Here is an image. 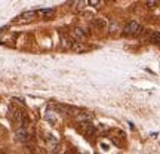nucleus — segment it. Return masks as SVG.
<instances>
[{
	"label": "nucleus",
	"instance_id": "1a4fd4ad",
	"mask_svg": "<svg viewBox=\"0 0 160 154\" xmlns=\"http://www.w3.org/2000/svg\"><path fill=\"white\" fill-rule=\"evenodd\" d=\"M73 33H74V36H76V37H77L79 40L86 39V36H88V33H86L85 30H83V28H79V27L73 30Z\"/></svg>",
	"mask_w": 160,
	"mask_h": 154
},
{
	"label": "nucleus",
	"instance_id": "0eeeda50",
	"mask_svg": "<svg viewBox=\"0 0 160 154\" xmlns=\"http://www.w3.org/2000/svg\"><path fill=\"white\" fill-rule=\"evenodd\" d=\"M71 49H73L74 52H86L88 51V46H85L82 42H73Z\"/></svg>",
	"mask_w": 160,
	"mask_h": 154
},
{
	"label": "nucleus",
	"instance_id": "20e7f679",
	"mask_svg": "<svg viewBox=\"0 0 160 154\" xmlns=\"http://www.w3.org/2000/svg\"><path fill=\"white\" fill-rule=\"evenodd\" d=\"M92 27H95L97 30H107V21L102 18H95L92 21Z\"/></svg>",
	"mask_w": 160,
	"mask_h": 154
},
{
	"label": "nucleus",
	"instance_id": "9b49d317",
	"mask_svg": "<svg viewBox=\"0 0 160 154\" xmlns=\"http://www.w3.org/2000/svg\"><path fill=\"white\" fill-rule=\"evenodd\" d=\"M108 31H110V34H117V31H119V24L116 22V21H111V24H110V27H108Z\"/></svg>",
	"mask_w": 160,
	"mask_h": 154
},
{
	"label": "nucleus",
	"instance_id": "7ed1b4c3",
	"mask_svg": "<svg viewBox=\"0 0 160 154\" xmlns=\"http://www.w3.org/2000/svg\"><path fill=\"white\" fill-rule=\"evenodd\" d=\"M79 129L85 133L86 137L95 133V127H93V125H91L89 122H82V123H79Z\"/></svg>",
	"mask_w": 160,
	"mask_h": 154
},
{
	"label": "nucleus",
	"instance_id": "4468645a",
	"mask_svg": "<svg viewBox=\"0 0 160 154\" xmlns=\"http://www.w3.org/2000/svg\"><path fill=\"white\" fill-rule=\"evenodd\" d=\"M101 2H102V0H89V5L91 6H98Z\"/></svg>",
	"mask_w": 160,
	"mask_h": 154
},
{
	"label": "nucleus",
	"instance_id": "9d476101",
	"mask_svg": "<svg viewBox=\"0 0 160 154\" xmlns=\"http://www.w3.org/2000/svg\"><path fill=\"white\" fill-rule=\"evenodd\" d=\"M36 15H37V11H27V12H24V13H21L19 18H24V19H31V18H34Z\"/></svg>",
	"mask_w": 160,
	"mask_h": 154
},
{
	"label": "nucleus",
	"instance_id": "ddd939ff",
	"mask_svg": "<svg viewBox=\"0 0 160 154\" xmlns=\"http://www.w3.org/2000/svg\"><path fill=\"white\" fill-rule=\"evenodd\" d=\"M147 6H148V7H151V9H153V7H156V6H157V0H147Z\"/></svg>",
	"mask_w": 160,
	"mask_h": 154
},
{
	"label": "nucleus",
	"instance_id": "2eb2a0df",
	"mask_svg": "<svg viewBox=\"0 0 160 154\" xmlns=\"http://www.w3.org/2000/svg\"><path fill=\"white\" fill-rule=\"evenodd\" d=\"M0 153H2V150H0Z\"/></svg>",
	"mask_w": 160,
	"mask_h": 154
},
{
	"label": "nucleus",
	"instance_id": "39448f33",
	"mask_svg": "<svg viewBox=\"0 0 160 154\" xmlns=\"http://www.w3.org/2000/svg\"><path fill=\"white\" fill-rule=\"evenodd\" d=\"M37 15L45 18V19H51L55 15V9H40V11H37Z\"/></svg>",
	"mask_w": 160,
	"mask_h": 154
},
{
	"label": "nucleus",
	"instance_id": "f8f14e48",
	"mask_svg": "<svg viewBox=\"0 0 160 154\" xmlns=\"http://www.w3.org/2000/svg\"><path fill=\"white\" fill-rule=\"evenodd\" d=\"M74 7L77 9V11H80V9H83V7H85V0H76Z\"/></svg>",
	"mask_w": 160,
	"mask_h": 154
},
{
	"label": "nucleus",
	"instance_id": "6e6552de",
	"mask_svg": "<svg viewBox=\"0 0 160 154\" xmlns=\"http://www.w3.org/2000/svg\"><path fill=\"white\" fill-rule=\"evenodd\" d=\"M148 40L151 42V43H156V45H160V33H157V31H151V33H148Z\"/></svg>",
	"mask_w": 160,
	"mask_h": 154
},
{
	"label": "nucleus",
	"instance_id": "f03ea898",
	"mask_svg": "<svg viewBox=\"0 0 160 154\" xmlns=\"http://www.w3.org/2000/svg\"><path fill=\"white\" fill-rule=\"evenodd\" d=\"M15 138L19 142H27L30 139V133L24 126H19V129H17V132H15Z\"/></svg>",
	"mask_w": 160,
	"mask_h": 154
},
{
	"label": "nucleus",
	"instance_id": "423d86ee",
	"mask_svg": "<svg viewBox=\"0 0 160 154\" xmlns=\"http://www.w3.org/2000/svg\"><path fill=\"white\" fill-rule=\"evenodd\" d=\"M61 46L64 49H71L73 46V39L70 36H65V34H61Z\"/></svg>",
	"mask_w": 160,
	"mask_h": 154
},
{
	"label": "nucleus",
	"instance_id": "f257e3e1",
	"mask_svg": "<svg viewBox=\"0 0 160 154\" xmlns=\"http://www.w3.org/2000/svg\"><path fill=\"white\" fill-rule=\"evenodd\" d=\"M142 31L144 28L138 22H135V21H131V22H128L123 27V34L125 36H139Z\"/></svg>",
	"mask_w": 160,
	"mask_h": 154
}]
</instances>
